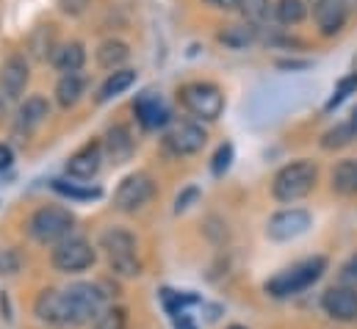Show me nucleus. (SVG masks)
Here are the masks:
<instances>
[{"instance_id":"1","label":"nucleus","mask_w":357,"mask_h":329,"mask_svg":"<svg viewBox=\"0 0 357 329\" xmlns=\"http://www.w3.org/2000/svg\"><path fill=\"white\" fill-rule=\"evenodd\" d=\"M73 227H75V213L64 205H42L28 219L31 238L36 244H45V247H56L64 238H70Z\"/></svg>"},{"instance_id":"2","label":"nucleus","mask_w":357,"mask_h":329,"mask_svg":"<svg viewBox=\"0 0 357 329\" xmlns=\"http://www.w3.org/2000/svg\"><path fill=\"white\" fill-rule=\"evenodd\" d=\"M100 249L108 257V268L119 277H139L142 274V260H139V244L130 230L122 227H108L100 236Z\"/></svg>"},{"instance_id":"3","label":"nucleus","mask_w":357,"mask_h":329,"mask_svg":"<svg viewBox=\"0 0 357 329\" xmlns=\"http://www.w3.org/2000/svg\"><path fill=\"white\" fill-rule=\"evenodd\" d=\"M180 105L191 114L197 122H216L225 114V94L216 83L211 81H191L178 89Z\"/></svg>"},{"instance_id":"4","label":"nucleus","mask_w":357,"mask_h":329,"mask_svg":"<svg viewBox=\"0 0 357 329\" xmlns=\"http://www.w3.org/2000/svg\"><path fill=\"white\" fill-rule=\"evenodd\" d=\"M327 271V257L316 254V257H307V260H299L296 266L280 271L277 277H271L266 282V293L274 299H285V296H294V293H302L305 288H310L313 282L321 280V274Z\"/></svg>"},{"instance_id":"5","label":"nucleus","mask_w":357,"mask_h":329,"mask_svg":"<svg viewBox=\"0 0 357 329\" xmlns=\"http://www.w3.org/2000/svg\"><path fill=\"white\" fill-rule=\"evenodd\" d=\"M316 180H319V166L313 161L299 158V161L285 164L274 174L271 194H274L277 202H296V199H302V197H307L313 191Z\"/></svg>"},{"instance_id":"6","label":"nucleus","mask_w":357,"mask_h":329,"mask_svg":"<svg viewBox=\"0 0 357 329\" xmlns=\"http://www.w3.org/2000/svg\"><path fill=\"white\" fill-rule=\"evenodd\" d=\"M208 144V130L197 119H172L164 130V147L172 155H197Z\"/></svg>"},{"instance_id":"7","label":"nucleus","mask_w":357,"mask_h":329,"mask_svg":"<svg viewBox=\"0 0 357 329\" xmlns=\"http://www.w3.org/2000/svg\"><path fill=\"white\" fill-rule=\"evenodd\" d=\"M97 260V252L91 247L86 238L81 236H70L64 238L61 244H56L53 252H50V263L56 271L61 274H78V271H86L94 266Z\"/></svg>"},{"instance_id":"8","label":"nucleus","mask_w":357,"mask_h":329,"mask_svg":"<svg viewBox=\"0 0 357 329\" xmlns=\"http://www.w3.org/2000/svg\"><path fill=\"white\" fill-rule=\"evenodd\" d=\"M153 194H155L153 174L150 171H133L119 183V188L114 194V208L122 213H136L153 199Z\"/></svg>"},{"instance_id":"9","label":"nucleus","mask_w":357,"mask_h":329,"mask_svg":"<svg viewBox=\"0 0 357 329\" xmlns=\"http://www.w3.org/2000/svg\"><path fill=\"white\" fill-rule=\"evenodd\" d=\"M33 313L45 324H53V327H75V313H73V305H70L67 291H56V288L42 291L36 296V302H33Z\"/></svg>"},{"instance_id":"10","label":"nucleus","mask_w":357,"mask_h":329,"mask_svg":"<svg viewBox=\"0 0 357 329\" xmlns=\"http://www.w3.org/2000/svg\"><path fill=\"white\" fill-rule=\"evenodd\" d=\"M31 81V64L28 56L11 53L0 67V97L8 102H22V94Z\"/></svg>"},{"instance_id":"11","label":"nucleus","mask_w":357,"mask_h":329,"mask_svg":"<svg viewBox=\"0 0 357 329\" xmlns=\"http://www.w3.org/2000/svg\"><path fill=\"white\" fill-rule=\"evenodd\" d=\"M105 153H102V139H89L86 144H81L64 164V171L70 174V180H91L97 177V171L102 169Z\"/></svg>"},{"instance_id":"12","label":"nucleus","mask_w":357,"mask_h":329,"mask_svg":"<svg viewBox=\"0 0 357 329\" xmlns=\"http://www.w3.org/2000/svg\"><path fill=\"white\" fill-rule=\"evenodd\" d=\"M310 224H313V219H310L307 211H302V208H288V211H280V213H274V216L268 219L266 233L271 241H294V238L305 236V233L310 230Z\"/></svg>"},{"instance_id":"13","label":"nucleus","mask_w":357,"mask_h":329,"mask_svg":"<svg viewBox=\"0 0 357 329\" xmlns=\"http://www.w3.org/2000/svg\"><path fill=\"white\" fill-rule=\"evenodd\" d=\"M133 116L144 130H161L172 122V114H169L167 102L155 91H142L133 100Z\"/></svg>"},{"instance_id":"14","label":"nucleus","mask_w":357,"mask_h":329,"mask_svg":"<svg viewBox=\"0 0 357 329\" xmlns=\"http://www.w3.org/2000/svg\"><path fill=\"white\" fill-rule=\"evenodd\" d=\"M102 153H105V161L114 166L128 164L136 153V139H133V130L125 125V122H114L108 125L105 136H102Z\"/></svg>"},{"instance_id":"15","label":"nucleus","mask_w":357,"mask_h":329,"mask_svg":"<svg viewBox=\"0 0 357 329\" xmlns=\"http://www.w3.org/2000/svg\"><path fill=\"white\" fill-rule=\"evenodd\" d=\"M50 116V102L47 97L42 94H31L20 102L17 108V128H14V136H20V141H28V136Z\"/></svg>"},{"instance_id":"16","label":"nucleus","mask_w":357,"mask_h":329,"mask_svg":"<svg viewBox=\"0 0 357 329\" xmlns=\"http://www.w3.org/2000/svg\"><path fill=\"white\" fill-rule=\"evenodd\" d=\"M321 307L335 321H355L357 319V288L333 285L321 296Z\"/></svg>"},{"instance_id":"17","label":"nucleus","mask_w":357,"mask_h":329,"mask_svg":"<svg viewBox=\"0 0 357 329\" xmlns=\"http://www.w3.org/2000/svg\"><path fill=\"white\" fill-rule=\"evenodd\" d=\"M349 8L344 0H321L319 6H313V20H316V28L324 39L330 36H338L349 20Z\"/></svg>"},{"instance_id":"18","label":"nucleus","mask_w":357,"mask_h":329,"mask_svg":"<svg viewBox=\"0 0 357 329\" xmlns=\"http://www.w3.org/2000/svg\"><path fill=\"white\" fill-rule=\"evenodd\" d=\"M59 28L53 22H42L36 25L31 33H28V42H25V56L33 59V61H50L56 47H59Z\"/></svg>"},{"instance_id":"19","label":"nucleus","mask_w":357,"mask_h":329,"mask_svg":"<svg viewBox=\"0 0 357 329\" xmlns=\"http://www.w3.org/2000/svg\"><path fill=\"white\" fill-rule=\"evenodd\" d=\"M261 39V28L250 25V22H230V25H222L216 31V42L230 47V50H250L255 42Z\"/></svg>"},{"instance_id":"20","label":"nucleus","mask_w":357,"mask_h":329,"mask_svg":"<svg viewBox=\"0 0 357 329\" xmlns=\"http://www.w3.org/2000/svg\"><path fill=\"white\" fill-rule=\"evenodd\" d=\"M128 59H130V45H128L125 39H116V36L102 39V42L97 45V50H94L97 67H100V70H108V72L122 70V67L128 64Z\"/></svg>"},{"instance_id":"21","label":"nucleus","mask_w":357,"mask_h":329,"mask_svg":"<svg viewBox=\"0 0 357 329\" xmlns=\"http://www.w3.org/2000/svg\"><path fill=\"white\" fill-rule=\"evenodd\" d=\"M50 64L61 72V75H73V72H81L84 64H86V45L78 42V39H70V42H61L50 59Z\"/></svg>"},{"instance_id":"22","label":"nucleus","mask_w":357,"mask_h":329,"mask_svg":"<svg viewBox=\"0 0 357 329\" xmlns=\"http://www.w3.org/2000/svg\"><path fill=\"white\" fill-rule=\"evenodd\" d=\"M84 94H86V78H84L81 72L61 75L59 83H56V89H53V97H56L59 108H64V111L75 108V105L84 100Z\"/></svg>"},{"instance_id":"23","label":"nucleus","mask_w":357,"mask_h":329,"mask_svg":"<svg viewBox=\"0 0 357 329\" xmlns=\"http://www.w3.org/2000/svg\"><path fill=\"white\" fill-rule=\"evenodd\" d=\"M139 78V72L136 70H130V67H122V70H116V72H108V78L100 83V89H97V102L102 105V102H108V100H114V97H119V94H125L133 83Z\"/></svg>"},{"instance_id":"24","label":"nucleus","mask_w":357,"mask_h":329,"mask_svg":"<svg viewBox=\"0 0 357 329\" xmlns=\"http://www.w3.org/2000/svg\"><path fill=\"white\" fill-rule=\"evenodd\" d=\"M330 183H333V191L341 194V197H355L357 194V161L355 158H347V161H338L333 174H330Z\"/></svg>"},{"instance_id":"25","label":"nucleus","mask_w":357,"mask_h":329,"mask_svg":"<svg viewBox=\"0 0 357 329\" xmlns=\"http://www.w3.org/2000/svg\"><path fill=\"white\" fill-rule=\"evenodd\" d=\"M305 17H307V0H277L274 3V20L285 28L305 22Z\"/></svg>"},{"instance_id":"26","label":"nucleus","mask_w":357,"mask_h":329,"mask_svg":"<svg viewBox=\"0 0 357 329\" xmlns=\"http://www.w3.org/2000/svg\"><path fill=\"white\" fill-rule=\"evenodd\" d=\"M53 191L61 194V197H67V199H75V202H91V199H100L102 197V188L70 183V180H53Z\"/></svg>"},{"instance_id":"27","label":"nucleus","mask_w":357,"mask_h":329,"mask_svg":"<svg viewBox=\"0 0 357 329\" xmlns=\"http://www.w3.org/2000/svg\"><path fill=\"white\" fill-rule=\"evenodd\" d=\"M236 11L241 14L244 22L261 28L268 17L274 14V6H271V0H238V8Z\"/></svg>"},{"instance_id":"28","label":"nucleus","mask_w":357,"mask_h":329,"mask_svg":"<svg viewBox=\"0 0 357 329\" xmlns=\"http://www.w3.org/2000/svg\"><path fill=\"white\" fill-rule=\"evenodd\" d=\"M352 139H355V133H352V125H349V122H341V125H335V128L324 130L319 144H321V150H327V153H335V150H344V147H349V144H352Z\"/></svg>"},{"instance_id":"29","label":"nucleus","mask_w":357,"mask_h":329,"mask_svg":"<svg viewBox=\"0 0 357 329\" xmlns=\"http://www.w3.org/2000/svg\"><path fill=\"white\" fill-rule=\"evenodd\" d=\"M128 324V313L122 307L108 305L97 319H94V329H125Z\"/></svg>"},{"instance_id":"30","label":"nucleus","mask_w":357,"mask_h":329,"mask_svg":"<svg viewBox=\"0 0 357 329\" xmlns=\"http://www.w3.org/2000/svg\"><path fill=\"white\" fill-rule=\"evenodd\" d=\"M357 91V72H349V75H344L338 86H335V91H333V97L327 100V105H324V111H333V108H338L349 94H355Z\"/></svg>"},{"instance_id":"31","label":"nucleus","mask_w":357,"mask_h":329,"mask_svg":"<svg viewBox=\"0 0 357 329\" xmlns=\"http://www.w3.org/2000/svg\"><path fill=\"white\" fill-rule=\"evenodd\" d=\"M233 164V144L230 141H225V144H219V150L213 153V158H211V171L216 174V177H222L227 169Z\"/></svg>"},{"instance_id":"32","label":"nucleus","mask_w":357,"mask_h":329,"mask_svg":"<svg viewBox=\"0 0 357 329\" xmlns=\"http://www.w3.org/2000/svg\"><path fill=\"white\" fill-rule=\"evenodd\" d=\"M91 3H94V0H56L59 11H61L64 17H84L91 8Z\"/></svg>"},{"instance_id":"33","label":"nucleus","mask_w":357,"mask_h":329,"mask_svg":"<svg viewBox=\"0 0 357 329\" xmlns=\"http://www.w3.org/2000/svg\"><path fill=\"white\" fill-rule=\"evenodd\" d=\"M341 285L357 288V254H352V257L341 266Z\"/></svg>"},{"instance_id":"34","label":"nucleus","mask_w":357,"mask_h":329,"mask_svg":"<svg viewBox=\"0 0 357 329\" xmlns=\"http://www.w3.org/2000/svg\"><path fill=\"white\" fill-rule=\"evenodd\" d=\"M197 197H199V191H197V188H185L178 199H175V211H178V213L188 211V208H191V202H194Z\"/></svg>"},{"instance_id":"35","label":"nucleus","mask_w":357,"mask_h":329,"mask_svg":"<svg viewBox=\"0 0 357 329\" xmlns=\"http://www.w3.org/2000/svg\"><path fill=\"white\" fill-rule=\"evenodd\" d=\"M17 271V254L14 252H3L0 257V274H14Z\"/></svg>"},{"instance_id":"36","label":"nucleus","mask_w":357,"mask_h":329,"mask_svg":"<svg viewBox=\"0 0 357 329\" xmlns=\"http://www.w3.org/2000/svg\"><path fill=\"white\" fill-rule=\"evenodd\" d=\"M11 164H14V150H11V144H3L0 141V171L11 169Z\"/></svg>"},{"instance_id":"37","label":"nucleus","mask_w":357,"mask_h":329,"mask_svg":"<svg viewBox=\"0 0 357 329\" xmlns=\"http://www.w3.org/2000/svg\"><path fill=\"white\" fill-rule=\"evenodd\" d=\"M208 3L211 8H219V11H236L238 8V0H202Z\"/></svg>"},{"instance_id":"38","label":"nucleus","mask_w":357,"mask_h":329,"mask_svg":"<svg viewBox=\"0 0 357 329\" xmlns=\"http://www.w3.org/2000/svg\"><path fill=\"white\" fill-rule=\"evenodd\" d=\"M277 67L280 70H305V67H310V61H277Z\"/></svg>"},{"instance_id":"39","label":"nucleus","mask_w":357,"mask_h":329,"mask_svg":"<svg viewBox=\"0 0 357 329\" xmlns=\"http://www.w3.org/2000/svg\"><path fill=\"white\" fill-rule=\"evenodd\" d=\"M349 125H352V133H355V139H357V108L352 111V119H349Z\"/></svg>"},{"instance_id":"40","label":"nucleus","mask_w":357,"mask_h":329,"mask_svg":"<svg viewBox=\"0 0 357 329\" xmlns=\"http://www.w3.org/2000/svg\"><path fill=\"white\" fill-rule=\"evenodd\" d=\"M344 3H347L349 11H357V0H344Z\"/></svg>"},{"instance_id":"41","label":"nucleus","mask_w":357,"mask_h":329,"mask_svg":"<svg viewBox=\"0 0 357 329\" xmlns=\"http://www.w3.org/2000/svg\"><path fill=\"white\" fill-rule=\"evenodd\" d=\"M319 3H321V0H307V6H310V8H313V6H319Z\"/></svg>"},{"instance_id":"42","label":"nucleus","mask_w":357,"mask_h":329,"mask_svg":"<svg viewBox=\"0 0 357 329\" xmlns=\"http://www.w3.org/2000/svg\"><path fill=\"white\" fill-rule=\"evenodd\" d=\"M227 329H247V327H241V324H230Z\"/></svg>"}]
</instances>
